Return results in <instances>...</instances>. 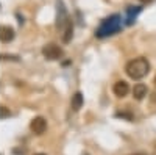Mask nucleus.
Returning <instances> with one entry per match:
<instances>
[{"label": "nucleus", "mask_w": 156, "mask_h": 155, "mask_svg": "<svg viewBox=\"0 0 156 155\" xmlns=\"http://www.w3.org/2000/svg\"><path fill=\"white\" fill-rule=\"evenodd\" d=\"M125 72H126V75L129 77V79L140 80V79H144V77L150 72V63H148V60L144 58V57L134 58V60H131V61L126 63Z\"/></svg>", "instance_id": "nucleus-1"}, {"label": "nucleus", "mask_w": 156, "mask_h": 155, "mask_svg": "<svg viewBox=\"0 0 156 155\" xmlns=\"http://www.w3.org/2000/svg\"><path fill=\"white\" fill-rule=\"evenodd\" d=\"M122 28V17L119 14H112L106 19H103L101 24L98 25V28L95 30V36L103 39V38L112 36L115 33H119Z\"/></svg>", "instance_id": "nucleus-2"}, {"label": "nucleus", "mask_w": 156, "mask_h": 155, "mask_svg": "<svg viewBox=\"0 0 156 155\" xmlns=\"http://www.w3.org/2000/svg\"><path fill=\"white\" fill-rule=\"evenodd\" d=\"M70 17L67 14V9L64 6L62 0H56V28L64 30L70 24Z\"/></svg>", "instance_id": "nucleus-3"}, {"label": "nucleus", "mask_w": 156, "mask_h": 155, "mask_svg": "<svg viewBox=\"0 0 156 155\" xmlns=\"http://www.w3.org/2000/svg\"><path fill=\"white\" fill-rule=\"evenodd\" d=\"M42 55H44L47 60H50V61H55V60H61V58H62L64 52H62V49H61L59 46H56V44H47V46L42 47Z\"/></svg>", "instance_id": "nucleus-4"}, {"label": "nucleus", "mask_w": 156, "mask_h": 155, "mask_svg": "<svg viewBox=\"0 0 156 155\" xmlns=\"http://www.w3.org/2000/svg\"><path fill=\"white\" fill-rule=\"evenodd\" d=\"M30 128L36 133V135H42L45 130H47V121L44 118H41V116H37V118H34L30 124Z\"/></svg>", "instance_id": "nucleus-5"}, {"label": "nucleus", "mask_w": 156, "mask_h": 155, "mask_svg": "<svg viewBox=\"0 0 156 155\" xmlns=\"http://www.w3.org/2000/svg\"><path fill=\"white\" fill-rule=\"evenodd\" d=\"M14 36H16L14 30H12L9 25H2V27H0V42L8 44L14 39Z\"/></svg>", "instance_id": "nucleus-6"}, {"label": "nucleus", "mask_w": 156, "mask_h": 155, "mask_svg": "<svg viewBox=\"0 0 156 155\" xmlns=\"http://www.w3.org/2000/svg\"><path fill=\"white\" fill-rule=\"evenodd\" d=\"M112 93L117 96V97H125L128 93H129V86L126 82L123 80H119V82H115L114 86H112Z\"/></svg>", "instance_id": "nucleus-7"}, {"label": "nucleus", "mask_w": 156, "mask_h": 155, "mask_svg": "<svg viewBox=\"0 0 156 155\" xmlns=\"http://www.w3.org/2000/svg\"><path fill=\"white\" fill-rule=\"evenodd\" d=\"M147 93H148V88H147V85H144V83H137V85H134V88H133V96H134L136 100H142V99L147 96Z\"/></svg>", "instance_id": "nucleus-8"}, {"label": "nucleus", "mask_w": 156, "mask_h": 155, "mask_svg": "<svg viewBox=\"0 0 156 155\" xmlns=\"http://www.w3.org/2000/svg\"><path fill=\"white\" fill-rule=\"evenodd\" d=\"M140 11H142L140 6H128L126 8V25H131Z\"/></svg>", "instance_id": "nucleus-9"}, {"label": "nucleus", "mask_w": 156, "mask_h": 155, "mask_svg": "<svg viewBox=\"0 0 156 155\" xmlns=\"http://www.w3.org/2000/svg\"><path fill=\"white\" fill-rule=\"evenodd\" d=\"M83 102H84V99H83V94L78 91V93H75L73 94V97H72V108L75 110V111H78L81 107H83Z\"/></svg>", "instance_id": "nucleus-10"}, {"label": "nucleus", "mask_w": 156, "mask_h": 155, "mask_svg": "<svg viewBox=\"0 0 156 155\" xmlns=\"http://www.w3.org/2000/svg\"><path fill=\"white\" fill-rule=\"evenodd\" d=\"M73 36V22H70L66 28H64V35H62V41L64 42H69Z\"/></svg>", "instance_id": "nucleus-11"}, {"label": "nucleus", "mask_w": 156, "mask_h": 155, "mask_svg": "<svg viewBox=\"0 0 156 155\" xmlns=\"http://www.w3.org/2000/svg\"><path fill=\"white\" fill-rule=\"evenodd\" d=\"M11 116V111L6 108V107H3V105H0V119H5V118H9Z\"/></svg>", "instance_id": "nucleus-12"}, {"label": "nucleus", "mask_w": 156, "mask_h": 155, "mask_svg": "<svg viewBox=\"0 0 156 155\" xmlns=\"http://www.w3.org/2000/svg\"><path fill=\"white\" fill-rule=\"evenodd\" d=\"M0 60H14V61H17L19 58L16 55H5V54H2L0 55Z\"/></svg>", "instance_id": "nucleus-13"}, {"label": "nucleus", "mask_w": 156, "mask_h": 155, "mask_svg": "<svg viewBox=\"0 0 156 155\" xmlns=\"http://www.w3.org/2000/svg\"><path fill=\"white\" fill-rule=\"evenodd\" d=\"M142 3H150V2H153V0H140Z\"/></svg>", "instance_id": "nucleus-14"}, {"label": "nucleus", "mask_w": 156, "mask_h": 155, "mask_svg": "<svg viewBox=\"0 0 156 155\" xmlns=\"http://www.w3.org/2000/svg\"><path fill=\"white\" fill-rule=\"evenodd\" d=\"M36 155H45V153H36Z\"/></svg>", "instance_id": "nucleus-15"}, {"label": "nucleus", "mask_w": 156, "mask_h": 155, "mask_svg": "<svg viewBox=\"0 0 156 155\" xmlns=\"http://www.w3.org/2000/svg\"><path fill=\"white\" fill-rule=\"evenodd\" d=\"M154 85H156V77H154Z\"/></svg>", "instance_id": "nucleus-16"}]
</instances>
